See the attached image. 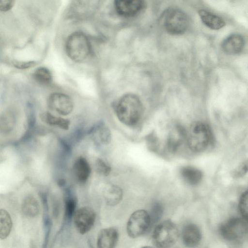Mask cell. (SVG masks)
Instances as JSON below:
<instances>
[{"label": "cell", "mask_w": 248, "mask_h": 248, "mask_svg": "<svg viewBox=\"0 0 248 248\" xmlns=\"http://www.w3.org/2000/svg\"><path fill=\"white\" fill-rule=\"evenodd\" d=\"M163 213V207L159 202H155L152 207L151 214H149L151 218V224L157 222L161 217Z\"/></svg>", "instance_id": "obj_23"}, {"label": "cell", "mask_w": 248, "mask_h": 248, "mask_svg": "<svg viewBox=\"0 0 248 248\" xmlns=\"http://www.w3.org/2000/svg\"><path fill=\"white\" fill-rule=\"evenodd\" d=\"M15 124V120L10 117L4 116L0 117V130L4 133L11 131Z\"/></svg>", "instance_id": "obj_25"}, {"label": "cell", "mask_w": 248, "mask_h": 248, "mask_svg": "<svg viewBox=\"0 0 248 248\" xmlns=\"http://www.w3.org/2000/svg\"><path fill=\"white\" fill-rule=\"evenodd\" d=\"M248 193L247 190L241 195L238 204L239 212L243 219L246 220L248 218Z\"/></svg>", "instance_id": "obj_24"}, {"label": "cell", "mask_w": 248, "mask_h": 248, "mask_svg": "<svg viewBox=\"0 0 248 248\" xmlns=\"http://www.w3.org/2000/svg\"><path fill=\"white\" fill-rule=\"evenodd\" d=\"M14 0H0V11H8L11 9L15 4Z\"/></svg>", "instance_id": "obj_31"}, {"label": "cell", "mask_w": 248, "mask_h": 248, "mask_svg": "<svg viewBox=\"0 0 248 248\" xmlns=\"http://www.w3.org/2000/svg\"><path fill=\"white\" fill-rule=\"evenodd\" d=\"M248 170L247 162H244L237 168L234 169L232 172V176L235 178H238L244 175Z\"/></svg>", "instance_id": "obj_29"}, {"label": "cell", "mask_w": 248, "mask_h": 248, "mask_svg": "<svg viewBox=\"0 0 248 248\" xmlns=\"http://www.w3.org/2000/svg\"><path fill=\"white\" fill-rule=\"evenodd\" d=\"M117 230L113 227L101 230L97 239V248H115L118 239Z\"/></svg>", "instance_id": "obj_12"}, {"label": "cell", "mask_w": 248, "mask_h": 248, "mask_svg": "<svg viewBox=\"0 0 248 248\" xmlns=\"http://www.w3.org/2000/svg\"><path fill=\"white\" fill-rule=\"evenodd\" d=\"M117 118L123 124L133 126L139 121L142 113V105L135 94L127 93L123 95L116 106Z\"/></svg>", "instance_id": "obj_1"}, {"label": "cell", "mask_w": 248, "mask_h": 248, "mask_svg": "<svg viewBox=\"0 0 248 248\" xmlns=\"http://www.w3.org/2000/svg\"><path fill=\"white\" fill-rule=\"evenodd\" d=\"M65 48L70 59L75 62H80L84 61L89 55L91 44L85 34L77 31L67 38Z\"/></svg>", "instance_id": "obj_3"}, {"label": "cell", "mask_w": 248, "mask_h": 248, "mask_svg": "<svg viewBox=\"0 0 248 248\" xmlns=\"http://www.w3.org/2000/svg\"><path fill=\"white\" fill-rule=\"evenodd\" d=\"M99 137L102 143L107 144L111 140V133L109 129L106 127H102L99 130Z\"/></svg>", "instance_id": "obj_28"}, {"label": "cell", "mask_w": 248, "mask_h": 248, "mask_svg": "<svg viewBox=\"0 0 248 248\" xmlns=\"http://www.w3.org/2000/svg\"><path fill=\"white\" fill-rule=\"evenodd\" d=\"M180 172L184 180L191 185H197L202 179V174L201 171L192 166L183 167Z\"/></svg>", "instance_id": "obj_18"}, {"label": "cell", "mask_w": 248, "mask_h": 248, "mask_svg": "<svg viewBox=\"0 0 248 248\" xmlns=\"http://www.w3.org/2000/svg\"><path fill=\"white\" fill-rule=\"evenodd\" d=\"M12 228V220L9 213L0 209V239H5L10 234Z\"/></svg>", "instance_id": "obj_20"}, {"label": "cell", "mask_w": 248, "mask_h": 248, "mask_svg": "<svg viewBox=\"0 0 248 248\" xmlns=\"http://www.w3.org/2000/svg\"><path fill=\"white\" fill-rule=\"evenodd\" d=\"M163 25L170 34L179 35L184 33L189 26V18L181 10L174 7L169 8L162 16Z\"/></svg>", "instance_id": "obj_4"}, {"label": "cell", "mask_w": 248, "mask_h": 248, "mask_svg": "<svg viewBox=\"0 0 248 248\" xmlns=\"http://www.w3.org/2000/svg\"><path fill=\"white\" fill-rule=\"evenodd\" d=\"M211 133L208 126L202 122H195L186 132V141L189 148L194 152L205 150L210 142Z\"/></svg>", "instance_id": "obj_2"}, {"label": "cell", "mask_w": 248, "mask_h": 248, "mask_svg": "<svg viewBox=\"0 0 248 248\" xmlns=\"http://www.w3.org/2000/svg\"><path fill=\"white\" fill-rule=\"evenodd\" d=\"M73 169L77 179L80 183L86 182L91 172V169L88 162L81 156L75 160Z\"/></svg>", "instance_id": "obj_15"}, {"label": "cell", "mask_w": 248, "mask_h": 248, "mask_svg": "<svg viewBox=\"0 0 248 248\" xmlns=\"http://www.w3.org/2000/svg\"><path fill=\"white\" fill-rule=\"evenodd\" d=\"M95 219L94 211L89 207H82L76 210L74 215V223L81 234L88 232L93 226Z\"/></svg>", "instance_id": "obj_8"}, {"label": "cell", "mask_w": 248, "mask_h": 248, "mask_svg": "<svg viewBox=\"0 0 248 248\" xmlns=\"http://www.w3.org/2000/svg\"><path fill=\"white\" fill-rule=\"evenodd\" d=\"M44 120L47 124L57 125L63 129H68L70 122L68 119L55 116L49 113H46L44 116Z\"/></svg>", "instance_id": "obj_22"}, {"label": "cell", "mask_w": 248, "mask_h": 248, "mask_svg": "<svg viewBox=\"0 0 248 248\" xmlns=\"http://www.w3.org/2000/svg\"><path fill=\"white\" fill-rule=\"evenodd\" d=\"M199 15L203 23L211 29L219 30L225 25L223 19L207 11L200 10Z\"/></svg>", "instance_id": "obj_16"}, {"label": "cell", "mask_w": 248, "mask_h": 248, "mask_svg": "<svg viewBox=\"0 0 248 248\" xmlns=\"http://www.w3.org/2000/svg\"><path fill=\"white\" fill-rule=\"evenodd\" d=\"M23 214L27 217H34L39 212V205L37 200L32 196L26 197L22 204Z\"/></svg>", "instance_id": "obj_19"}, {"label": "cell", "mask_w": 248, "mask_h": 248, "mask_svg": "<svg viewBox=\"0 0 248 248\" xmlns=\"http://www.w3.org/2000/svg\"><path fill=\"white\" fill-rule=\"evenodd\" d=\"M76 202L72 198H68L65 202V215L68 219H70L76 212Z\"/></svg>", "instance_id": "obj_26"}, {"label": "cell", "mask_w": 248, "mask_h": 248, "mask_svg": "<svg viewBox=\"0 0 248 248\" xmlns=\"http://www.w3.org/2000/svg\"><path fill=\"white\" fill-rule=\"evenodd\" d=\"M33 78L39 83L42 84H49L52 79L50 71L45 67H38L33 73Z\"/></svg>", "instance_id": "obj_21"}, {"label": "cell", "mask_w": 248, "mask_h": 248, "mask_svg": "<svg viewBox=\"0 0 248 248\" xmlns=\"http://www.w3.org/2000/svg\"><path fill=\"white\" fill-rule=\"evenodd\" d=\"M219 230L221 235L225 240L235 241L246 235L248 225L244 219L232 217L222 224Z\"/></svg>", "instance_id": "obj_7"}, {"label": "cell", "mask_w": 248, "mask_h": 248, "mask_svg": "<svg viewBox=\"0 0 248 248\" xmlns=\"http://www.w3.org/2000/svg\"><path fill=\"white\" fill-rule=\"evenodd\" d=\"M244 46L243 37L239 34H232L226 37L222 42L221 47L223 51L229 55L239 53Z\"/></svg>", "instance_id": "obj_13"}, {"label": "cell", "mask_w": 248, "mask_h": 248, "mask_svg": "<svg viewBox=\"0 0 248 248\" xmlns=\"http://www.w3.org/2000/svg\"><path fill=\"white\" fill-rule=\"evenodd\" d=\"M95 166L96 171L99 174L105 176H107L109 174L111 168L103 160L98 159L96 160Z\"/></svg>", "instance_id": "obj_27"}, {"label": "cell", "mask_w": 248, "mask_h": 248, "mask_svg": "<svg viewBox=\"0 0 248 248\" xmlns=\"http://www.w3.org/2000/svg\"><path fill=\"white\" fill-rule=\"evenodd\" d=\"M182 238L184 245L189 248H195L200 244L202 239L201 232L195 224L189 223L183 228Z\"/></svg>", "instance_id": "obj_11"}, {"label": "cell", "mask_w": 248, "mask_h": 248, "mask_svg": "<svg viewBox=\"0 0 248 248\" xmlns=\"http://www.w3.org/2000/svg\"><path fill=\"white\" fill-rule=\"evenodd\" d=\"M145 2L141 0H116L114 7L116 12L120 16L133 17L140 14L145 8Z\"/></svg>", "instance_id": "obj_10"}, {"label": "cell", "mask_w": 248, "mask_h": 248, "mask_svg": "<svg viewBox=\"0 0 248 248\" xmlns=\"http://www.w3.org/2000/svg\"><path fill=\"white\" fill-rule=\"evenodd\" d=\"M179 233L176 225L170 220H165L155 228L153 240L158 248H168L177 241Z\"/></svg>", "instance_id": "obj_5"}, {"label": "cell", "mask_w": 248, "mask_h": 248, "mask_svg": "<svg viewBox=\"0 0 248 248\" xmlns=\"http://www.w3.org/2000/svg\"><path fill=\"white\" fill-rule=\"evenodd\" d=\"M13 64L18 69H25L33 67L36 64V62L34 61H14L13 62Z\"/></svg>", "instance_id": "obj_30"}, {"label": "cell", "mask_w": 248, "mask_h": 248, "mask_svg": "<svg viewBox=\"0 0 248 248\" xmlns=\"http://www.w3.org/2000/svg\"><path fill=\"white\" fill-rule=\"evenodd\" d=\"M103 197L108 205L115 206L121 201L123 191L120 187L115 185L108 184L104 188Z\"/></svg>", "instance_id": "obj_17"}, {"label": "cell", "mask_w": 248, "mask_h": 248, "mask_svg": "<svg viewBox=\"0 0 248 248\" xmlns=\"http://www.w3.org/2000/svg\"><path fill=\"white\" fill-rule=\"evenodd\" d=\"M151 224L149 214L144 210H138L130 216L126 225L128 236L135 238L144 234Z\"/></svg>", "instance_id": "obj_6"}, {"label": "cell", "mask_w": 248, "mask_h": 248, "mask_svg": "<svg viewBox=\"0 0 248 248\" xmlns=\"http://www.w3.org/2000/svg\"><path fill=\"white\" fill-rule=\"evenodd\" d=\"M141 248H154L152 247H150V246H144V247H143Z\"/></svg>", "instance_id": "obj_32"}, {"label": "cell", "mask_w": 248, "mask_h": 248, "mask_svg": "<svg viewBox=\"0 0 248 248\" xmlns=\"http://www.w3.org/2000/svg\"><path fill=\"white\" fill-rule=\"evenodd\" d=\"M186 140V133L179 125L175 126L170 131L167 141V147L171 152H175L179 149Z\"/></svg>", "instance_id": "obj_14"}, {"label": "cell", "mask_w": 248, "mask_h": 248, "mask_svg": "<svg viewBox=\"0 0 248 248\" xmlns=\"http://www.w3.org/2000/svg\"><path fill=\"white\" fill-rule=\"evenodd\" d=\"M48 107L62 115L70 114L73 109V103L67 95L60 93L51 94L47 102Z\"/></svg>", "instance_id": "obj_9"}]
</instances>
